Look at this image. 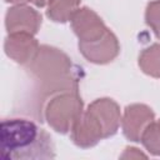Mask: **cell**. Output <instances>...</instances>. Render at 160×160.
<instances>
[{
	"label": "cell",
	"instance_id": "6da1fadb",
	"mask_svg": "<svg viewBox=\"0 0 160 160\" xmlns=\"http://www.w3.org/2000/svg\"><path fill=\"white\" fill-rule=\"evenodd\" d=\"M26 70L38 84L40 99L79 89L81 69L72 64L64 51L54 46L40 45L32 60L26 64Z\"/></svg>",
	"mask_w": 160,
	"mask_h": 160
},
{
	"label": "cell",
	"instance_id": "7a4b0ae2",
	"mask_svg": "<svg viewBox=\"0 0 160 160\" xmlns=\"http://www.w3.org/2000/svg\"><path fill=\"white\" fill-rule=\"evenodd\" d=\"M0 142L1 158L5 160L55 158V145L50 134L28 119H4L0 128Z\"/></svg>",
	"mask_w": 160,
	"mask_h": 160
},
{
	"label": "cell",
	"instance_id": "3957f363",
	"mask_svg": "<svg viewBox=\"0 0 160 160\" xmlns=\"http://www.w3.org/2000/svg\"><path fill=\"white\" fill-rule=\"evenodd\" d=\"M121 124V111L118 102L110 98H100L89 104L74 124L70 136L72 142L89 149L101 140L114 136Z\"/></svg>",
	"mask_w": 160,
	"mask_h": 160
},
{
	"label": "cell",
	"instance_id": "277c9868",
	"mask_svg": "<svg viewBox=\"0 0 160 160\" xmlns=\"http://www.w3.org/2000/svg\"><path fill=\"white\" fill-rule=\"evenodd\" d=\"M84 111V101L78 91H65L51 96L44 105L42 118L49 126L60 134L71 131Z\"/></svg>",
	"mask_w": 160,
	"mask_h": 160
},
{
	"label": "cell",
	"instance_id": "5b68a950",
	"mask_svg": "<svg viewBox=\"0 0 160 160\" xmlns=\"http://www.w3.org/2000/svg\"><path fill=\"white\" fill-rule=\"evenodd\" d=\"M71 28L78 36V46H85L102 40L111 30L90 8H79L71 18Z\"/></svg>",
	"mask_w": 160,
	"mask_h": 160
},
{
	"label": "cell",
	"instance_id": "8992f818",
	"mask_svg": "<svg viewBox=\"0 0 160 160\" xmlns=\"http://www.w3.org/2000/svg\"><path fill=\"white\" fill-rule=\"evenodd\" d=\"M42 18L38 10L25 4H16L5 14V28L8 34L26 32L35 35L41 26Z\"/></svg>",
	"mask_w": 160,
	"mask_h": 160
},
{
	"label": "cell",
	"instance_id": "52a82bcc",
	"mask_svg": "<svg viewBox=\"0 0 160 160\" xmlns=\"http://www.w3.org/2000/svg\"><path fill=\"white\" fill-rule=\"evenodd\" d=\"M155 120L152 109L145 104H131L124 109L121 116V129L124 136L134 142H139L146 126Z\"/></svg>",
	"mask_w": 160,
	"mask_h": 160
},
{
	"label": "cell",
	"instance_id": "ba28073f",
	"mask_svg": "<svg viewBox=\"0 0 160 160\" xmlns=\"http://www.w3.org/2000/svg\"><path fill=\"white\" fill-rule=\"evenodd\" d=\"M39 48V41L34 38V35L26 32L8 34L4 41L6 56L21 65L29 64L38 52Z\"/></svg>",
	"mask_w": 160,
	"mask_h": 160
},
{
	"label": "cell",
	"instance_id": "9c48e42d",
	"mask_svg": "<svg viewBox=\"0 0 160 160\" xmlns=\"http://www.w3.org/2000/svg\"><path fill=\"white\" fill-rule=\"evenodd\" d=\"M79 51L89 62L104 65L116 59L120 52V44L116 35L110 31L100 41L85 46H79Z\"/></svg>",
	"mask_w": 160,
	"mask_h": 160
},
{
	"label": "cell",
	"instance_id": "30bf717a",
	"mask_svg": "<svg viewBox=\"0 0 160 160\" xmlns=\"http://www.w3.org/2000/svg\"><path fill=\"white\" fill-rule=\"evenodd\" d=\"M81 0H49L46 16L55 22H68L79 9Z\"/></svg>",
	"mask_w": 160,
	"mask_h": 160
},
{
	"label": "cell",
	"instance_id": "8fae6325",
	"mask_svg": "<svg viewBox=\"0 0 160 160\" xmlns=\"http://www.w3.org/2000/svg\"><path fill=\"white\" fill-rule=\"evenodd\" d=\"M139 68L144 74L160 79V44H152L145 48L138 59Z\"/></svg>",
	"mask_w": 160,
	"mask_h": 160
},
{
	"label": "cell",
	"instance_id": "7c38bea8",
	"mask_svg": "<svg viewBox=\"0 0 160 160\" xmlns=\"http://www.w3.org/2000/svg\"><path fill=\"white\" fill-rule=\"evenodd\" d=\"M140 142L149 154L160 156V120H152L146 126Z\"/></svg>",
	"mask_w": 160,
	"mask_h": 160
},
{
	"label": "cell",
	"instance_id": "4fadbf2b",
	"mask_svg": "<svg viewBox=\"0 0 160 160\" xmlns=\"http://www.w3.org/2000/svg\"><path fill=\"white\" fill-rule=\"evenodd\" d=\"M145 22L152 30L155 36L160 39V0H152L146 5Z\"/></svg>",
	"mask_w": 160,
	"mask_h": 160
},
{
	"label": "cell",
	"instance_id": "5bb4252c",
	"mask_svg": "<svg viewBox=\"0 0 160 160\" xmlns=\"http://www.w3.org/2000/svg\"><path fill=\"white\" fill-rule=\"evenodd\" d=\"M121 159H138V158H146V155L144 152H141L138 148H132V146H128L124 152L120 155Z\"/></svg>",
	"mask_w": 160,
	"mask_h": 160
},
{
	"label": "cell",
	"instance_id": "9a60e30c",
	"mask_svg": "<svg viewBox=\"0 0 160 160\" xmlns=\"http://www.w3.org/2000/svg\"><path fill=\"white\" fill-rule=\"evenodd\" d=\"M28 1H30L31 4H34L38 8H44L45 5H48V1L49 0H28Z\"/></svg>",
	"mask_w": 160,
	"mask_h": 160
},
{
	"label": "cell",
	"instance_id": "2e32d148",
	"mask_svg": "<svg viewBox=\"0 0 160 160\" xmlns=\"http://www.w3.org/2000/svg\"><path fill=\"white\" fill-rule=\"evenodd\" d=\"M5 2H10V4H24L25 1H28V0H4Z\"/></svg>",
	"mask_w": 160,
	"mask_h": 160
}]
</instances>
